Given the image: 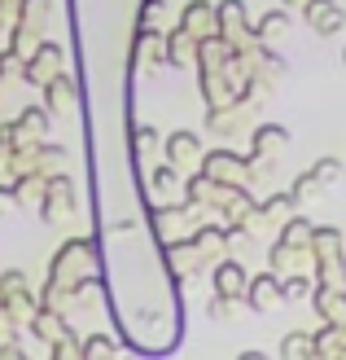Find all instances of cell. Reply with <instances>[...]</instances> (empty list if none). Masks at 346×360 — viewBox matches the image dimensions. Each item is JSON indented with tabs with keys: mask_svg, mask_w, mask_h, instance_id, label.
<instances>
[{
	"mask_svg": "<svg viewBox=\"0 0 346 360\" xmlns=\"http://www.w3.org/2000/svg\"><path fill=\"white\" fill-rule=\"evenodd\" d=\"M277 299H281V281H277V273H263V277H254V281L246 285V303H250L254 312H267Z\"/></svg>",
	"mask_w": 346,
	"mask_h": 360,
	"instance_id": "obj_4",
	"label": "cell"
},
{
	"mask_svg": "<svg viewBox=\"0 0 346 360\" xmlns=\"http://www.w3.org/2000/svg\"><path fill=\"white\" fill-rule=\"evenodd\" d=\"M246 285H250V277H246V268L237 264V259H224L220 268H215V290H220V295L241 299V295H246Z\"/></svg>",
	"mask_w": 346,
	"mask_h": 360,
	"instance_id": "obj_5",
	"label": "cell"
},
{
	"mask_svg": "<svg viewBox=\"0 0 346 360\" xmlns=\"http://www.w3.org/2000/svg\"><path fill=\"white\" fill-rule=\"evenodd\" d=\"M70 101H75V79H66L62 70H58V75L48 79V110H53V115H62Z\"/></svg>",
	"mask_w": 346,
	"mask_h": 360,
	"instance_id": "obj_9",
	"label": "cell"
},
{
	"mask_svg": "<svg viewBox=\"0 0 346 360\" xmlns=\"http://www.w3.org/2000/svg\"><path fill=\"white\" fill-rule=\"evenodd\" d=\"M0 299H5L9 308H22V303L31 308V295H27V277H22V273H5V277H0Z\"/></svg>",
	"mask_w": 346,
	"mask_h": 360,
	"instance_id": "obj_10",
	"label": "cell"
},
{
	"mask_svg": "<svg viewBox=\"0 0 346 360\" xmlns=\"http://www.w3.org/2000/svg\"><path fill=\"white\" fill-rule=\"evenodd\" d=\"M281 242H285V246L312 242V224H307V220H289V224H285V233H281Z\"/></svg>",
	"mask_w": 346,
	"mask_h": 360,
	"instance_id": "obj_17",
	"label": "cell"
},
{
	"mask_svg": "<svg viewBox=\"0 0 346 360\" xmlns=\"http://www.w3.org/2000/svg\"><path fill=\"white\" fill-rule=\"evenodd\" d=\"M302 352H316V343H312L307 334H289L285 343H281V356H285V360H294V356H302Z\"/></svg>",
	"mask_w": 346,
	"mask_h": 360,
	"instance_id": "obj_18",
	"label": "cell"
},
{
	"mask_svg": "<svg viewBox=\"0 0 346 360\" xmlns=\"http://www.w3.org/2000/svg\"><path fill=\"white\" fill-rule=\"evenodd\" d=\"M110 352H114L110 338H88V343L79 347V356H110Z\"/></svg>",
	"mask_w": 346,
	"mask_h": 360,
	"instance_id": "obj_19",
	"label": "cell"
},
{
	"mask_svg": "<svg viewBox=\"0 0 346 360\" xmlns=\"http://www.w3.org/2000/svg\"><path fill=\"white\" fill-rule=\"evenodd\" d=\"M62 66V49L58 44H40V53H35V58H27V79L31 84H48L53 75L48 70H58Z\"/></svg>",
	"mask_w": 346,
	"mask_h": 360,
	"instance_id": "obj_6",
	"label": "cell"
},
{
	"mask_svg": "<svg viewBox=\"0 0 346 360\" xmlns=\"http://www.w3.org/2000/svg\"><path fill=\"white\" fill-rule=\"evenodd\" d=\"M215 22H220V40H232L237 31H246V5L241 0H224L215 9Z\"/></svg>",
	"mask_w": 346,
	"mask_h": 360,
	"instance_id": "obj_7",
	"label": "cell"
},
{
	"mask_svg": "<svg viewBox=\"0 0 346 360\" xmlns=\"http://www.w3.org/2000/svg\"><path fill=\"white\" fill-rule=\"evenodd\" d=\"M312 299H316V308L329 326H342L346 321V290L342 285H320V290H312Z\"/></svg>",
	"mask_w": 346,
	"mask_h": 360,
	"instance_id": "obj_3",
	"label": "cell"
},
{
	"mask_svg": "<svg viewBox=\"0 0 346 360\" xmlns=\"http://www.w3.org/2000/svg\"><path fill=\"white\" fill-rule=\"evenodd\" d=\"M48 5H53V0H22V22H18V35H13L18 49H31V40L44 31V22H48Z\"/></svg>",
	"mask_w": 346,
	"mask_h": 360,
	"instance_id": "obj_1",
	"label": "cell"
},
{
	"mask_svg": "<svg viewBox=\"0 0 346 360\" xmlns=\"http://www.w3.org/2000/svg\"><path fill=\"white\" fill-rule=\"evenodd\" d=\"M285 146H289V132L277 128V123L254 132V158H263V154H272V150H285Z\"/></svg>",
	"mask_w": 346,
	"mask_h": 360,
	"instance_id": "obj_11",
	"label": "cell"
},
{
	"mask_svg": "<svg viewBox=\"0 0 346 360\" xmlns=\"http://www.w3.org/2000/svg\"><path fill=\"white\" fill-rule=\"evenodd\" d=\"M285 31H289V13H281V9H272L263 22L254 27V35H259V40H277V35H285Z\"/></svg>",
	"mask_w": 346,
	"mask_h": 360,
	"instance_id": "obj_13",
	"label": "cell"
},
{
	"mask_svg": "<svg viewBox=\"0 0 346 360\" xmlns=\"http://www.w3.org/2000/svg\"><path fill=\"white\" fill-rule=\"evenodd\" d=\"M316 290V281H307V277H289L285 285H281V299H289V303H302L307 295Z\"/></svg>",
	"mask_w": 346,
	"mask_h": 360,
	"instance_id": "obj_16",
	"label": "cell"
},
{
	"mask_svg": "<svg viewBox=\"0 0 346 360\" xmlns=\"http://www.w3.org/2000/svg\"><path fill=\"white\" fill-rule=\"evenodd\" d=\"M197 150H202V141H197L193 132H175V136H167V158H171V163H189Z\"/></svg>",
	"mask_w": 346,
	"mask_h": 360,
	"instance_id": "obj_12",
	"label": "cell"
},
{
	"mask_svg": "<svg viewBox=\"0 0 346 360\" xmlns=\"http://www.w3.org/2000/svg\"><path fill=\"white\" fill-rule=\"evenodd\" d=\"M312 172H316L320 180H333V176H338V163H333V158H324V163H316Z\"/></svg>",
	"mask_w": 346,
	"mask_h": 360,
	"instance_id": "obj_20",
	"label": "cell"
},
{
	"mask_svg": "<svg viewBox=\"0 0 346 360\" xmlns=\"http://www.w3.org/2000/svg\"><path fill=\"white\" fill-rule=\"evenodd\" d=\"M9 207H13V193H9V189H0V215H5Z\"/></svg>",
	"mask_w": 346,
	"mask_h": 360,
	"instance_id": "obj_21",
	"label": "cell"
},
{
	"mask_svg": "<svg viewBox=\"0 0 346 360\" xmlns=\"http://www.w3.org/2000/svg\"><path fill=\"white\" fill-rule=\"evenodd\" d=\"M48 128V110H22V119L13 123V132H27V136H40Z\"/></svg>",
	"mask_w": 346,
	"mask_h": 360,
	"instance_id": "obj_15",
	"label": "cell"
},
{
	"mask_svg": "<svg viewBox=\"0 0 346 360\" xmlns=\"http://www.w3.org/2000/svg\"><path fill=\"white\" fill-rule=\"evenodd\" d=\"M211 22H215V9L206 5V0H193V5H185V22H180V31L202 35V31H211Z\"/></svg>",
	"mask_w": 346,
	"mask_h": 360,
	"instance_id": "obj_8",
	"label": "cell"
},
{
	"mask_svg": "<svg viewBox=\"0 0 346 360\" xmlns=\"http://www.w3.org/2000/svg\"><path fill=\"white\" fill-rule=\"evenodd\" d=\"M342 62H346V49H342Z\"/></svg>",
	"mask_w": 346,
	"mask_h": 360,
	"instance_id": "obj_23",
	"label": "cell"
},
{
	"mask_svg": "<svg viewBox=\"0 0 346 360\" xmlns=\"http://www.w3.org/2000/svg\"><path fill=\"white\" fill-rule=\"evenodd\" d=\"M285 5H307V0H285Z\"/></svg>",
	"mask_w": 346,
	"mask_h": 360,
	"instance_id": "obj_22",
	"label": "cell"
},
{
	"mask_svg": "<svg viewBox=\"0 0 346 360\" xmlns=\"http://www.w3.org/2000/svg\"><path fill=\"white\" fill-rule=\"evenodd\" d=\"M316 193H320V176H316V172H302V176L294 180V193H289V198H294V207H298V202H312Z\"/></svg>",
	"mask_w": 346,
	"mask_h": 360,
	"instance_id": "obj_14",
	"label": "cell"
},
{
	"mask_svg": "<svg viewBox=\"0 0 346 360\" xmlns=\"http://www.w3.org/2000/svg\"><path fill=\"white\" fill-rule=\"evenodd\" d=\"M307 22H312L320 35H333V31H342V22H346V13L333 5V0H307Z\"/></svg>",
	"mask_w": 346,
	"mask_h": 360,
	"instance_id": "obj_2",
	"label": "cell"
}]
</instances>
